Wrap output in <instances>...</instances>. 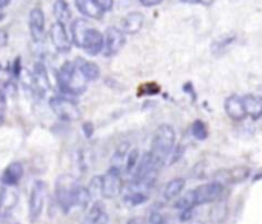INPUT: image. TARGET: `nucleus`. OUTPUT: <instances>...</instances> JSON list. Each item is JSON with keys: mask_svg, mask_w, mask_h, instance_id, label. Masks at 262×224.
Listing matches in <instances>:
<instances>
[{"mask_svg": "<svg viewBox=\"0 0 262 224\" xmlns=\"http://www.w3.org/2000/svg\"><path fill=\"white\" fill-rule=\"evenodd\" d=\"M57 84L65 94L79 96L86 90L88 80L82 76L74 62H65L57 71Z\"/></svg>", "mask_w": 262, "mask_h": 224, "instance_id": "nucleus-1", "label": "nucleus"}, {"mask_svg": "<svg viewBox=\"0 0 262 224\" xmlns=\"http://www.w3.org/2000/svg\"><path fill=\"white\" fill-rule=\"evenodd\" d=\"M174 146H176V132H174V129L170 124H162L155 132L150 153L153 155V158H156L159 162L164 164L165 159L171 155Z\"/></svg>", "mask_w": 262, "mask_h": 224, "instance_id": "nucleus-2", "label": "nucleus"}, {"mask_svg": "<svg viewBox=\"0 0 262 224\" xmlns=\"http://www.w3.org/2000/svg\"><path fill=\"white\" fill-rule=\"evenodd\" d=\"M50 108L53 110V113L67 123H73V121H79L82 113L80 108L77 107V104L65 96H53L50 99Z\"/></svg>", "mask_w": 262, "mask_h": 224, "instance_id": "nucleus-3", "label": "nucleus"}, {"mask_svg": "<svg viewBox=\"0 0 262 224\" xmlns=\"http://www.w3.org/2000/svg\"><path fill=\"white\" fill-rule=\"evenodd\" d=\"M190 196H191V201H193V206H201V204H208V202H214L217 201L222 193H224V184L217 182V181H213V182H207V184H202L193 190L188 192Z\"/></svg>", "mask_w": 262, "mask_h": 224, "instance_id": "nucleus-4", "label": "nucleus"}, {"mask_svg": "<svg viewBox=\"0 0 262 224\" xmlns=\"http://www.w3.org/2000/svg\"><path fill=\"white\" fill-rule=\"evenodd\" d=\"M45 198H47V184L40 179L34 181L31 192H30V201H28V215L31 221H36L40 218L43 207H45Z\"/></svg>", "mask_w": 262, "mask_h": 224, "instance_id": "nucleus-5", "label": "nucleus"}, {"mask_svg": "<svg viewBox=\"0 0 262 224\" xmlns=\"http://www.w3.org/2000/svg\"><path fill=\"white\" fill-rule=\"evenodd\" d=\"M123 190V178L122 173L114 170V169H108L105 175H102V193L100 196L105 199H113L117 198Z\"/></svg>", "mask_w": 262, "mask_h": 224, "instance_id": "nucleus-6", "label": "nucleus"}, {"mask_svg": "<svg viewBox=\"0 0 262 224\" xmlns=\"http://www.w3.org/2000/svg\"><path fill=\"white\" fill-rule=\"evenodd\" d=\"M126 44V36L123 34L122 30L116 27H110L105 34H103V54L106 57L116 56Z\"/></svg>", "mask_w": 262, "mask_h": 224, "instance_id": "nucleus-7", "label": "nucleus"}, {"mask_svg": "<svg viewBox=\"0 0 262 224\" xmlns=\"http://www.w3.org/2000/svg\"><path fill=\"white\" fill-rule=\"evenodd\" d=\"M91 195L88 192V187L85 186H76L73 190H71V195L68 198V204H67V209H65V213H71L73 210H83L90 206L91 202Z\"/></svg>", "mask_w": 262, "mask_h": 224, "instance_id": "nucleus-8", "label": "nucleus"}, {"mask_svg": "<svg viewBox=\"0 0 262 224\" xmlns=\"http://www.w3.org/2000/svg\"><path fill=\"white\" fill-rule=\"evenodd\" d=\"M50 40L59 53H68L71 50V39L67 33L65 25L54 22L50 28Z\"/></svg>", "mask_w": 262, "mask_h": 224, "instance_id": "nucleus-9", "label": "nucleus"}, {"mask_svg": "<svg viewBox=\"0 0 262 224\" xmlns=\"http://www.w3.org/2000/svg\"><path fill=\"white\" fill-rule=\"evenodd\" d=\"M76 186H77L76 179L70 175H60L56 181V199H57V204L60 206V209L63 210V213H65L71 190Z\"/></svg>", "mask_w": 262, "mask_h": 224, "instance_id": "nucleus-10", "label": "nucleus"}, {"mask_svg": "<svg viewBox=\"0 0 262 224\" xmlns=\"http://www.w3.org/2000/svg\"><path fill=\"white\" fill-rule=\"evenodd\" d=\"M82 50H85L90 56H97L103 51V34L90 27L86 31H85V36H83V40H82Z\"/></svg>", "mask_w": 262, "mask_h": 224, "instance_id": "nucleus-11", "label": "nucleus"}, {"mask_svg": "<svg viewBox=\"0 0 262 224\" xmlns=\"http://www.w3.org/2000/svg\"><path fill=\"white\" fill-rule=\"evenodd\" d=\"M28 28L34 42H42L45 37V14L40 8H33L28 16Z\"/></svg>", "mask_w": 262, "mask_h": 224, "instance_id": "nucleus-12", "label": "nucleus"}, {"mask_svg": "<svg viewBox=\"0 0 262 224\" xmlns=\"http://www.w3.org/2000/svg\"><path fill=\"white\" fill-rule=\"evenodd\" d=\"M224 110H225L227 116L236 123L242 121L247 116L245 110H244V104H242V96H239V94L228 96L224 102Z\"/></svg>", "mask_w": 262, "mask_h": 224, "instance_id": "nucleus-13", "label": "nucleus"}, {"mask_svg": "<svg viewBox=\"0 0 262 224\" xmlns=\"http://www.w3.org/2000/svg\"><path fill=\"white\" fill-rule=\"evenodd\" d=\"M144 24H145V17L142 13H128L126 16L122 17L120 21V30L123 31V34H138L142 28H144Z\"/></svg>", "mask_w": 262, "mask_h": 224, "instance_id": "nucleus-14", "label": "nucleus"}, {"mask_svg": "<svg viewBox=\"0 0 262 224\" xmlns=\"http://www.w3.org/2000/svg\"><path fill=\"white\" fill-rule=\"evenodd\" d=\"M74 5H76V10L88 19L100 21L103 17L105 11L100 8V5L96 0H74Z\"/></svg>", "mask_w": 262, "mask_h": 224, "instance_id": "nucleus-15", "label": "nucleus"}, {"mask_svg": "<svg viewBox=\"0 0 262 224\" xmlns=\"http://www.w3.org/2000/svg\"><path fill=\"white\" fill-rule=\"evenodd\" d=\"M106 222H108L106 209L100 201H96L94 204L90 206V210L80 224H106Z\"/></svg>", "mask_w": 262, "mask_h": 224, "instance_id": "nucleus-16", "label": "nucleus"}, {"mask_svg": "<svg viewBox=\"0 0 262 224\" xmlns=\"http://www.w3.org/2000/svg\"><path fill=\"white\" fill-rule=\"evenodd\" d=\"M242 104H244V110L247 116H250L251 119L262 118V96L245 94L242 96Z\"/></svg>", "mask_w": 262, "mask_h": 224, "instance_id": "nucleus-17", "label": "nucleus"}, {"mask_svg": "<svg viewBox=\"0 0 262 224\" xmlns=\"http://www.w3.org/2000/svg\"><path fill=\"white\" fill-rule=\"evenodd\" d=\"M24 173H25V169H24L22 162H19V161L11 162L2 173V184L4 186H17L22 181Z\"/></svg>", "mask_w": 262, "mask_h": 224, "instance_id": "nucleus-18", "label": "nucleus"}, {"mask_svg": "<svg viewBox=\"0 0 262 224\" xmlns=\"http://www.w3.org/2000/svg\"><path fill=\"white\" fill-rule=\"evenodd\" d=\"M76 67L79 68V71L82 73V76L86 79V80H97L100 77V68L97 64L91 62V60H86V59H82V57H77L74 60Z\"/></svg>", "mask_w": 262, "mask_h": 224, "instance_id": "nucleus-19", "label": "nucleus"}, {"mask_svg": "<svg viewBox=\"0 0 262 224\" xmlns=\"http://www.w3.org/2000/svg\"><path fill=\"white\" fill-rule=\"evenodd\" d=\"M185 189V179L184 178H173L170 179L164 190H162V195H164V199L167 201H174L178 196H181V193L184 192Z\"/></svg>", "mask_w": 262, "mask_h": 224, "instance_id": "nucleus-20", "label": "nucleus"}, {"mask_svg": "<svg viewBox=\"0 0 262 224\" xmlns=\"http://www.w3.org/2000/svg\"><path fill=\"white\" fill-rule=\"evenodd\" d=\"M90 28V24L83 19H74L71 22V27H70V31H71V42L80 48L82 47V40H83V36H85V31Z\"/></svg>", "mask_w": 262, "mask_h": 224, "instance_id": "nucleus-21", "label": "nucleus"}, {"mask_svg": "<svg viewBox=\"0 0 262 224\" xmlns=\"http://www.w3.org/2000/svg\"><path fill=\"white\" fill-rule=\"evenodd\" d=\"M128 152H129V144H128V142H122V144L116 149V152L113 153V156H111V162H110V167H111V169H114V170H117V172H120V173L123 175L125 159H126Z\"/></svg>", "mask_w": 262, "mask_h": 224, "instance_id": "nucleus-22", "label": "nucleus"}, {"mask_svg": "<svg viewBox=\"0 0 262 224\" xmlns=\"http://www.w3.org/2000/svg\"><path fill=\"white\" fill-rule=\"evenodd\" d=\"M33 82L34 85L39 88V91H47L50 90V79H48V73L47 68L42 62H37L34 65V71H33Z\"/></svg>", "mask_w": 262, "mask_h": 224, "instance_id": "nucleus-23", "label": "nucleus"}, {"mask_svg": "<svg viewBox=\"0 0 262 224\" xmlns=\"http://www.w3.org/2000/svg\"><path fill=\"white\" fill-rule=\"evenodd\" d=\"M53 14L56 17V22L65 25L71 21V8L67 0H56L53 5Z\"/></svg>", "mask_w": 262, "mask_h": 224, "instance_id": "nucleus-24", "label": "nucleus"}, {"mask_svg": "<svg viewBox=\"0 0 262 224\" xmlns=\"http://www.w3.org/2000/svg\"><path fill=\"white\" fill-rule=\"evenodd\" d=\"M139 159H141V150L139 149H131L126 155V159H125V169H123V173L126 175H131L135 172V169L138 167L139 164Z\"/></svg>", "mask_w": 262, "mask_h": 224, "instance_id": "nucleus-25", "label": "nucleus"}, {"mask_svg": "<svg viewBox=\"0 0 262 224\" xmlns=\"http://www.w3.org/2000/svg\"><path fill=\"white\" fill-rule=\"evenodd\" d=\"M17 204V193L13 190H7L5 192V198H4V204H2V210L0 213H10Z\"/></svg>", "mask_w": 262, "mask_h": 224, "instance_id": "nucleus-26", "label": "nucleus"}, {"mask_svg": "<svg viewBox=\"0 0 262 224\" xmlns=\"http://www.w3.org/2000/svg\"><path fill=\"white\" fill-rule=\"evenodd\" d=\"M191 135H193L198 141H204V139H207V136H208L207 126H205L201 119L194 121V123H193V126H191Z\"/></svg>", "mask_w": 262, "mask_h": 224, "instance_id": "nucleus-27", "label": "nucleus"}, {"mask_svg": "<svg viewBox=\"0 0 262 224\" xmlns=\"http://www.w3.org/2000/svg\"><path fill=\"white\" fill-rule=\"evenodd\" d=\"M88 192L91 198H99L102 193V176H94L88 184Z\"/></svg>", "mask_w": 262, "mask_h": 224, "instance_id": "nucleus-28", "label": "nucleus"}, {"mask_svg": "<svg viewBox=\"0 0 262 224\" xmlns=\"http://www.w3.org/2000/svg\"><path fill=\"white\" fill-rule=\"evenodd\" d=\"M234 40V36H231V37H227V39H224V40H219V42H216V44H213V51L217 48V51L219 50H222V48H227V47H230V44Z\"/></svg>", "mask_w": 262, "mask_h": 224, "instance_id": "nucleus-29", "label": "nucleus"}, {"mask_svg": "<svg viewBox=\"0 0 262 224\" xmlns=\"http://www.w3.org/2000/svg\"><path fill=\"white\" fill-rule=\"evenodd\" d=\"M184 4H190V5H204V7H210L214 4V0H181Z\"/></svg>", "mask_w": 262, "mask_h": 224, "instance_id": "nucleus-30", "label": "nucleus"}, {"mask_svg": "<svg viewBox=\"0 0 262 224\" xmlns=\"http://www.w3.org/2000/svg\"><path fill=\"white\" fill-rule=\"evenodd\" d=\"M103 11H111L114 8V0H96Z\"/></svg>", "mask_w": 262, "mask_h": 224, "instance_id": "nucleus-31", "label": "nucleus"}, {"mask_svg": "<svg viewBox=\"0 0 262 224\" xmlns=\"http://www.w3.org/2000/svg\"><path fill=\"white\" fill-rule=\"evenodd\" d=\"M8 45V31L5 28H0V48Z\"/></svg>", "mask_w": 262, "mask_h": 224, "instance_id": "nucleus-32", "label": "nucleus"}, {"mask_svg": "<svg viewBox=\"0 0 262 224\" xmlns=\"http://www.w3.org/2000/svg\"><path fill=\"white\" fill-rule=\"evenodd\" d=\"M139 2H141L144 7H156V5L162 4V0H139Z\"/></svg>", "mask_w": 262, "mask_h": 224, "instance_id": "nucleus-33", "label": "nucleus"}, {"mask_svg": "<svg viewBox=\"0 0 262 224\" xmlns=\"http://www.w3.org/2000/svg\"><path fill=\"white\" fill-rule=\"evenodd\" d=\"M83 132H85V136L90 138L93 135V124L91 123H85L83 124Z\"/></svg>", "mask_w": 262, "mask_h": 224, "instance_id": "nucleus-34", "label": "nucleus"}, {"mask_svg": "<svg viewBox=\"0 0 262 224\" xmlns=\"http://www.w3.org/2000/svg\"><path fill=\"white\" fill-rule=\"evenodd\" d=\"M5 192H7V189H5V186H4V184H0V210H2V204H4V198H5Z\"/></svg>", "mask_w": 262, "mask_h": 224, "instance_id": "nucleus-35", "label": "nucleus"}, {"mask_svg": "<svg viewBox=\"0 0 262 224\" xmlns=\"http://www.w3.org/2000/svg\"><path fill=\"white\" fill-rule=\"evenodd\" d=\"M5 121V105H0V126Z\"/></svg>", "mask_w": 262, "mask_h": 224, "instance_id": "nucleus-36", "label": "nucleus"}, {"mask_svg": "<svg viewBox=\"0 0 262 224\" xmlns=\"http://www.w3.org/2000/svg\"><path fill=\"white\" fill-rule=\"evenodd\" d=\"M126 224H144V218H131Z\"/></svg>", "mask_w": 262, "mask_h": 224, "instance_id": "nucleus-37", "label": "nucleus"}, {"mask_svg": "<svg viewBox=\"0 0 262 224\" xmlns=\"http://www.w3.org/2000/svg\"><path fill=\"white\" fill-rule=\"evenodd\" d=\"M0 105H5V91L0 87Z\"/></svg>", "mask_w": 262, "mask_h": 224, "instance_id": "nucleus-38", "label": "nucleus"}, {"mask_svg": "<svg viewBox=\"0 0 262 224\" xmlns=\"http://www.w3.org/2000/svg\"><path fill=\"white\" fill-rule=\"evenodd\" d=\"M10 2H11V0H0V8H7L8 5H10Z\"/></svg>", "mask_w": 262, "mask_h": 224, "instance_id": "nucleus-39", "label": "nucleus"}, {"mask_svg": "<svg viewBox=\"0 0 262 224\" xmlns=\"http://www.w3.org/2000/svg\"><path fill=\"white\" fill-rule=\"evenodd\" d=\"M4 17H5V14H4V10H2V8H0V21H2Z\"/></svg>", "mask_w": 262, "mask_h": 224, "instance_id": "nucleus-40", "label": "nucleus"}]
</instances>
